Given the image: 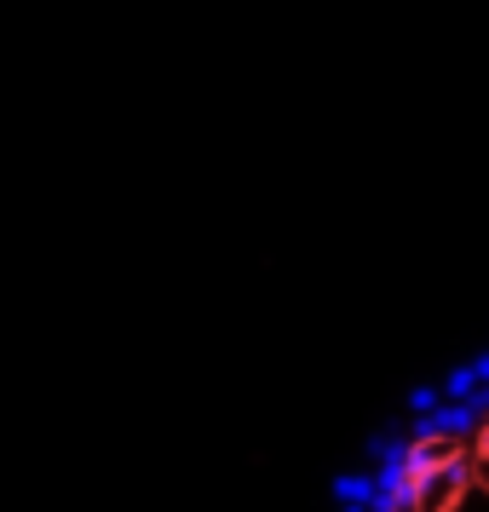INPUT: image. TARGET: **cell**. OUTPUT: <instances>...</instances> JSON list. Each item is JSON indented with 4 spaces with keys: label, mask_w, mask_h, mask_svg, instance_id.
<instances>
[{
    "label": "cell",
    "mask_w": 489,
    "mask_h": 512,
    "mask_svg": "<svg viewBox=\"0 0 489 512\" xmlns=\"http://www.w3.org/2000/svg\"><path fill=\"white\" fill-rule=\"evenodd\" d=\"M334 512H489V351L403 403L340 478Z\"/></svg>",
    "instance_id": "1"
}]
</instances>
